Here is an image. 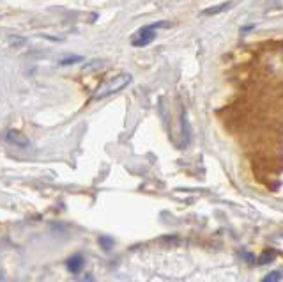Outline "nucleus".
Here are the masks:
<instances>
[{"label":"nucleus","mask_w":283,"mask_h":282,"mask_svg":"<svg viewBox=\"0 0 283 282\" xmlns=\"http://www.w3.org/2000/svg\"><path fill=\"white\" fill-rule=\"evenodd\" d=\"M133 80V76L129 73H120L117 74V76H113L112 80H108V82H105L103 86L97 89L96 96L94 98L96 100H103V98H108V96H112V94L119 92V90H122L126 86H129Z\"/></svg>","instance_id":"obj_1"},{"label":"nucleus","mask_w":283,"mask_h":282,"mask_svg":"<svg viewBox=\"0 0 283 282\" xmlns=\"http://www.w3.org/2000/svg\"><path fill=\"white\" fill-rule=\"evenodd\" d=\"M163 27H170L168 22H159V24H151V25H145L142 27L135 36L131 38V44L136 48H142V46H147L151 44L152 41L156 40V36H158V28H163Z\"/></svg>","instance_id":"obj_2"},{"label":"nucleus","mask_w":283,"mask_h":282,"mask_svg":"<svg viewBox=\"0 0 283 282\" xmlns=\"http://www.w3.org/2000/svg\"><path fill=\"white\" fill-rule=\"evenodd\" d=\"M5 138H7L9 142H12L14 146H19V148H28V146H30L28 138H25L23 135L19 134L18 130H9L7 135H5Z\"/></svg>","instance_id":"obj_3"},{"label":"nucleus","mask_w":283,"mask_h":282,"mask_svg":"<svg viewBox=\"0 0 283 282\" xmlns=\"http://www.w3.org/2000/svg\"><path fill=\"white\" fill-rule=\"evenodd\" d=\"M83 264H85V261H83V258L80 254H74L73 258L67 259V270H69L71 274H80Z\"/></svg>","instance_id":"obj_4"},{"label":"nucleus","mask_w":283,"mask_h":282,"mask_svg":"<svg viewBox=\"0 0 283 282\" xmlns=\"http://www.w3.org/2000/svg\"><path fill=\"white\" fill-rule=\"evenodd\" d=\"M230 8V2H223V4L220 6H213V8H207L202 11V14L204 16H213V14H220V12L227 11V9Z\"/></svg>","instance_id":"obj_5"},{"label":"nucleus","mask_w":283,"mask_h":282,"mask_svg":"<svg viewBox=\"0 0 283 282\" xmlns=\"http://www.w3.org/2000/svg\"><path fill=\"white\" fill-rule=\"evenodd\" d=\"M99 245H101V248H103V250L108 252V250H112V248H113L115 242H113V238H110V236H101V238H99Z\"/></svg>","instance_id":"obj_6"},{"label":"nucleus","mask_w":283,"mask_h":282,"mask_svg":"<svg viewBox=\"0 0 283 282\" xmlns=\"http://www.w3.org/2000/svg\"><path fill=\"white\" fill-rule=\"evenodd\" d=\"M276 258V252H273L271 248H268V250H264V254L259 258V264H268V262L275 261Z\"/></svg>","instance_id":"obj_7"},{"label":"nucleus","mask_w":283,"mask_h":282,"mask_svg":"<svg viewBox=\"0 0 283 282\" xmlns=\"http://www.w3.org/2000/svg\"><path fill=\"white\" fill-rule=\"evenodd\" d=\"M105 64L101 62V60H92L90 64H87V66H83V73H92V71L99 70V68H103Z\"/></svg>","instance_id":"obj_8"},{"label":"nucleus","mask_w":283,"mask_h":282,"mask_svg":"<svg viewBox=\"0 0 283 282\" xmlns=\"http://www.w3.org/2000/svg\"><path fill=\"white\" fill-rule=\"evenodd\" d=\"M280 278H282V274L275 270V272H271V274L266 275V277L262 278L260 282H280Z\"/></svg>","instance_id":"obj_9"},{"label":"nucleus","mask_w":283,"mask_h":282,"mask_svg":"<svg viewBox=\"0 0 283 282\" xmlns=\"http://www.w3.org/2000/svg\"><path fill=\"white\" fill-rule=\"evenodd\" d=\"M80 60H83L80 55H73V57H66V59H62L60 60V64H62V66H69V64L80 62Z\"/></svg>","instance_id":"obj_10"},{"label":"nucleus","mask_w":283,"mask_h":282,"mask_svg":"<svg viewBox=\"0 0 283 282\" xmlns=\"http://www.w3.org/2000/svg\"><path fill=\"white\" fill-rule=\"evenodd\" d=\"M255 28V25H246V27H243V32H248V30H253Z\"/></svg>","instance_id":"obj_11"},{"label":"nucleus","mask_w":283,"mask_h":282,"mask_svg":"<svg viewBox=\"0 0 283 282\" xmlns=\"http://www.w3.org/2000/svg\"><path fill=\"white\" fill-rule=\"evenodd\" d=\"M83 282H94L92 275H85V280H83Z\"/></svg>","instance_id":"obj_12"}]
</instances>
